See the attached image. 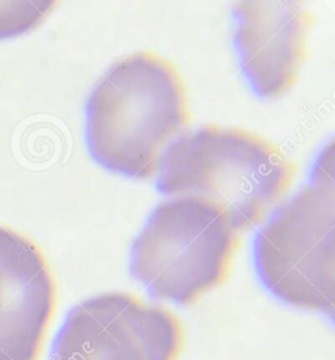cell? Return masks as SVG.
<instances>
[{
  "mask_svg": "<svg viewBox=\"0 0 335 360\" xmlns=\"http://www.w3.org/2000/svg\"><path fill=\"white\" fill-rule=\"evenodd\" d=\"M189 124V98L180 71L151 51L118 59L86 105V142L93 159L138 180L154 177Z\"/></svg>",
  "mask_w": 335,
  "mask_h": 360,
  "instance_id": "obj_1",
  "label": "cell"
},
{
  "mask_svg": "<svg viewBox=\"0 0 335 360\" xmlns=\"http://www.w3.org/2000/svg\"><path fill=\"white\" fill-rule=\"evenodd\" d=\"M296 165L277 144L239 127L206 124L164 156L157 189L219 205L239 232L259 224L291 188Z\"/></svg>",
  "mask_w": 335,
  "mask_h": 360,
  "instance_id": "obj_2",
  "label": "cell"
},
{
  "mask_svg": "<svg viewBox=\"0 0 335 360\" xmlns=\"http://www.w3.org/2000/svg\"><path fill=\"white\" fill-rule=\"evenodd\" d=\"M335 185L333 144L320 153L307 185L282 205L254 238L259 279L280 302L334 317Z\"/></svg>",
  "mask_w": 335,
  "mask_h": 360,
  "instance_id": "obj_3",
  "label": "cell"
},
{
  "mask_svg": "<svg viewBox=\"0 0 335 360\" xmlns=\"http://www.w3.org/2000/svg\"><path fill=\"white\" fill-rule=\"evenodd\" d=\"M239 243L219 205L198 197L169 199L136 237L131 274L156 299L192 305L227 281Z\"/></svg>",
  "mask_w": 335,
  "mask_h": 360,
  "instance_id": "obj_4",
  "label": "cell"
},
{
  "mask_svg": "<svg viewBox=\"0 0 335 360\" xmlns=\"http://www.w3.org/2000/svg\"><path fill=\"white\" fill-rule=\"evenodd\" d=\"M183 341L181 321L169 309L109 292L68 312L48 360H178Z\"/></svg>",
  "mask_w": 335,
  "mask_h": 360,
  "instance_id": "obj_5",
  "label": "cell"
},
{
  "mask_svg": "<svg viewBox=\"0 0 335 360\" xmlns=\"http://www.w3.org/2000/svg\"><path fill=\"white\" fill-rule=\"evenodd\" d=\"M239 66L254 92L278 98L295 86L307 58L313 12L296 0L239 1L233 8Z\"/></svg>",
  "mask_w": 335,
  "mask_h": 360,
  "instance_id": "obj_6",
  "label": "cell"
},
{
  "mask_svg": "<svg viewBox=\"0 0 335 360\" xmlns=\"http://www.w3.org/2000/svg\"><path fill=\"white\" fill-rule=\"evenodd\" d=\"M57 304L44 253L30 238L0 227V360H37Z\"/></svg>",
  "mask_w": 335,
  "mask_h": 360,
  "instance_id": "obj_7",
  "label": "cell"
},
{
  "mask_svg": "<svg viewBox=\"0 0 335 360\" xmlns=\"http://www.w3.org/2000/svg\"><path fill=\"white\" fill-rule=\"evenodd\" d=\"M55 6V1H0V39L37 28Z\"/></svg>",
  "mask_w": 335,
  "mask_h": 360,
  "instance_id": "obj_8",
  "label": "cell"
}]
</instances>
